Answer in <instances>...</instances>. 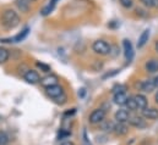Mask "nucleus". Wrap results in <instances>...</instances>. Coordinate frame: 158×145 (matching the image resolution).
I'll return each instance as SVG.
<instances>
[{"label":"nucleus","mask_w":158,"mask_h":145,"mask_svg":"<svg viewBox=\"0 0 158 145\" xmlns=\"http://www.w3.org/2000/svg\"><path fill=\"white\" fill-rule=\"evenodd\" d=\"M104 117H106V111L103 109H97L91 112L88 121L92 124H98V123H102L104 121Z\"/></svg>","instance_id":"7ed1b4c3"},{"label":"nucleus","mask_w":158,"mask_h":145,"mask_svg":"<svg viewBox=\"0 0 158 145\" xmlns=\"http://www.w3.org/2000/svg\"><path fill=\"white\" fill-rule=\"evenodd\" d=\"M23 79L30 84H37L40 83V77L37 71L35 70H27V72L23 74Z\"/></svg>","instance_id":"423d86ee"},{"label":"nucleus","mask_w":158,"mask_h":145,"mask_svg":"<svg viewBox=\"0 0 158 145\" xmlns=\"http://www.w3.org/2000/svg\"><path fill=\"white\" fill-rule=\"evenodd\" d=\"M28 1H30V2H31V4H32V2H35V1H36V0H28Z\"/></svg>","instance_id":"f704fd0d"},{"label":"nucleus","mask_w":158,"mask_h":145,"mask_svg":"<svg viewBox=\"0 0 158 145\" xmlns=\"http://www.w3.org/2000/svg\"><path fill=\"white\" fill-rule=\"evenodd\" d=\"M126 108H127L129 111H136V110L139 109V108H137V104H136V101H135V99H134V96L127 99V101H126Z\"/></svg>","instance_id":"aec40b11"},{"label":"nucleus","mask_w":158,"mask_h":145,"mask_svg":"<svg viewBox=\"0 0 158 145\" xmlns=\"http://www.w3.org/2000/svg\"><path fill=\"white\" fill-rule=\"evenodd\" d=\"M9 56H10L9 50L5 48H0V64H5L9 60Z\"/></svg>","instance_id":"6ab92c4d"},{"label":"nucleus","mask_w":158,"mask_h":145,"mask_svg":"<svg viewBox=\"0 0 158 145\" xmlns=\"http://www.w3.org/2000/svg\"><path fill=\"white\" fill-rule=\"evenodd\" d=\"M15 4L21 12H27L31 6V2L28 0H15Z\"/></svg>","instance_id":"f3484780"},{"label":"nucleus","mask_w":158,"mask_h":145,"mask_svg":"<svg viewBox=\"0 0 158 145\" xmlns=\"http://www.w3.org/2000/svg\"><path fill=\"white\" fill-rule=\"evenodd\" d=\"M20 23V16L17 15V12H15L11 9H7L2 12L1 15V25L6 28V29H12L16 26H19Z\"/></svg>","instance_id":"f257e3e1"},{"label":"nucleus","mask_w":158,"mask_h":145,"mask_svg":"<svg viewBox=\"0 0 158 145\" xmlns=\"http://www.w3.org/2000/svg\"><path fill=\"white\" fill-rule=\"evenodd\" d=\"M37 67H40L43 72H49L50 71V66H48L45 64H42V62H37Z\"/></svg>","instance_id":"a878e982"},{"label":"nucleus","mask_w":158,"mask_h":145,"mask_svg":"<svg viewBox=\"0 0 158 145\" xmlns=\"http://www.w3.org/2000/svg\"><path fill=\"white\" fill-rule=\"evenodd\" d=\"M153 80H155V84H156V88H157V87H158V76L155 78V79H153Z\"/></svg>","instance_id":"2f4dec72"},{"label":"nucleus","mask_w":158,"mask_h":145,"mask_svg":"<svg viewBox=\"0 0 158 145\" xmlns=\"http://www.w3.org/2000/svg\"><path fill=\"white\" fill-rule=\"evenodd\" d=\"M28 33H30V28L26 27L21 33L16 34L14 38H4V39H0V41H2V43H20L28 36Z\"/></svg>","instance_id":"39448f33"},{"label":"nucleus","mask_w":158,"mask_h":145,"mask_svg":"<svg viewBox=\"0 0 158 145\" xmlns=\"http://www.w3.org/2000/svg\"><path fill=\"white\" fill-rule=\"evenodd\" d=\"M61 145H74V143H73V142H70V140H68V142H64Z\"/></svg>","instance_id":"7c9ffc66"},{"label":"nucleus","mask_w":158,"mask_h":145,"mask_svg":"<svg viewBox=\"0 0 158 145\" xmlns=\"http://www.w3.org/2000/svg\"><path fill=\"white\" fill-rule=\"evenodd\" d=\"M134 99H135V101H136V104H137V108L140 110H143L147 108L148 100H147V98H146L145 95H142V94H136V95L134 96Z\"/></svg>","instance_id":"2eb2a0df"},{"label":"nucleus","mask_w":158,"mask_h":145,"mask_svg":"<svg viewBox=\"0 0 158 145\" xmlns=\"http://www.w3.org/2000/svg\"><path fill=\"white\" fill-rule=\"evenodd\" d=\"M140 89L143 90L145 93H152L156 88V84H155V80L153 79H146V80H142L140 84Z\"/></svg>","instance_id":"9d476101"},{"label":"nucleus","mask_w":158,"mask_h":145,"mask_svg":"<svg viewBox=\"0 0 158 145\" xmlns=\"http://www.w3.org/2000/svg\"><path fill=\"white\" fill-rule=\"evenodd\" d=\"M53 10H54V6H52L50 4H48L47 6H44V7L42 9L40 15H42V16H47V15H49V14H50Z\"/></svg>","instance_id":"5701e85b"},{"label":"nucleus","mask_w":158,"mask_h":145,"mask_svg":"<svg viewBox=\"0 0 158 145\" xmlns=\"http://www.w3.org/2000/svg\"><path fill=\"white\" fill-rule=\"evenodd\" d=\"M123 48H124V55L127 62H130L134 59V46L129 39L123 40Z\"/></svg>","instance_id":"20e7f679"},{"label":"nucleus","mask_w":158,"mask_h":145,"mask_svg":"<svg viewBox=\"0 0 158 145\" xmlns=\"http://www.w3.org/2000/svg\"><path fill=\"white\" fill-rule=\"evenodd\" d=\"M129 123H130V126L136 127V128H139V129H142V128L146 127V122H145V120H143L142 117H139V116L130 117Z\"/></svg>","instance_id":"f8f14e48"},{"label":"nucleus","mask_w":158,"mask_h":145,"mask_svg":"<svg viewBox=\"0 0 158 145\" xmlns=\"http://www.w3.org/2000/svg\"><path fill=\"white\" fill-rule=\"evenodd\" d=\"M80 90H81V93L79 92V95L81 96V98H82V96L85 95V92H86V90H85V88H82V89H80Z\"/></svg>","instance_id":"c756f323"},{"label":"nucleus","mask_w":158,"mask_h":145,"mask_svg":"<svg viewBox=\"0 0 158 145\" xmlns=\"http://www.w3.org/2000/svg\"><path fill=\"white\" fill-rule=\"evenodd\" d=\"M47 94L52 99H56V98H59V96H61L64 94V89H63V87H60L59 84H56V85H53V87L47 88Z\"/></svg>","instance_id":"0eeeda50"},{"label":"nucleus","mask_w":158,"mask_h":145,"mask_svg":"<svg viewBox=\"0 0 158 145\" xmlns=\"http://www.w3.org/2000/svg\"><path fill=\"white\" fill-rule=\"evenodd\" d=\"M127 95H126V93L125 92H121V93H115L114 94V98H113V100H114V103L119 105V106H123V105H126V101H127Z\"/></svg>","instance_id":"4468645a"},{"label":"nucleus","mask_w":158,"mask_h":145,"mask_svg":"<svg viewBox=\"0 0 158 145\" xmlns=\"http://www.w3.org/2000/svg\"><path fill=\"white\" fill-rule=\"evenodd\" d=\"M58 1H59V0H50V1H49V4H50L52 6H54V7H55V5H56V2H58Z\"/></svg>","instance_id":"c85d7f7f"},{"label":"nucleus","mask_w":158,"mask_h":145,"mask_svg":"<svg viewBox=\"0 0 158 145\" xmlns=\"http://www.w3.org/2000/svg\"><path fill=\"white\" fill-rule=\"evenodd\" d=\"M140 2H141L143 6L148 7V9L155 7V6L157 5V0H140Z\"/></svg>","instance_id":"4be33fe9"},{"label":"nucleus","mask_w":158,"mask_h":145,"mask_svg":"<svg viewBox=\"0 0 158 145\" xmlns=\"http://www.w3.org/2000/svg\"><path fill=\"white\" fill-rule=\"evenodd\" d=\"M148 39H150V29H145L142 33H141V36L139 37V41H137V48L139 49H141V48H143L145 45H146V43L148 41Z\"/></svg>","instance_id":"dca6fc26"},{"label":"nucleus","mask_w":158,"mask_h":145,"mask_svg":"<svg viewBox=\"0 0 158 145\" xmlns=\"http://www.w3.org/2000/svg\"><path fill=\"white\" fill-rule=\"evenodd\" d=\"M155 100H156V103L158 104V92L156 93V95H155Z\"/></svg>","instance_id":"72a5a7b5"},{"label":"nucleus","mask_w":158,"mask_h":145,"mask_svg":"<svg viewBox=\"0 0 158 145\" xmlns=\"http://www.w3.org/2000/svg\"><path fill=\"white\" fill-rule=\"evenodd\" d=\"M40 84L47 89L49 87H53V85H56L58 84V77L54 76V74H49V76H45L44 78L40 79Z\"/></svg>","instance_id":"1a4fd4ad"},{"label":"nucleus","mask_w":158,"mask_h":145,"mask_svg":"<svg viewBox=\"0 0 158 145\" xmlns=\"http://www.w3.org/2000/svg\"><path fill=\"white\" fill-rule=\"evenodd\" d=\"M145 70L148 73L158 72V59H150L145 64Z\"/></svg>","instance_id":"ddd939ff"},{"label":"nucleus","mask_w":158,"mask_h":145,"mask_svg":"<svg viewBox=\"0 0 158 145\" xmlns=\"http://www.w3.org/2000/svg\"><path fill=\"white\" fill-rule=\"evenodd\" d=\"M119 2H120V5H121L123 7H125V9H130V7H132V5H134V0H119Z\"/></svg>","instance_id":"b1692460"},{"label":"nucleus","mask_w":158,"mask_h":145,"mask_svg":"<svg viewBox=\"0 0 158 145\" xmlns=\"http://www.w3.org/2000/svg\"><path fill=\"white\" fill-rule=\"evenodd\" d=\"M141 113L147 120H158V109L155 108H146L141 110Z\"/></svg>","instance_id":"9b49d317"},{"label":"nucleus","mask_w":158,"mask_h":145,"mask_svg":"<svg viewBox=\"0 0 158 145\" xmlns=\"http://www.w3.org/2000/svg\"><path fill=\"white\" fill-rule=\"evenodd\" d=\"M155 49H156V51L158 53V40L156 41V43H155Z\"/></svg>","instance_id":"473e14b6"},{"label":"nucleus","mask_w":158,"mask_h":145,"mask_svg":"<svg viewBox=\"0 0 158 145\" xmlns=\"http://www.w3.org/2000/svg\"><path fill=\"white\" fill-rule=\"evenodd\" d=\"M58 104H65L66 103V95L65 94H63L61 96H59V98H56V99H54Z\"/></svg>","instance_id":"cd10ccee"},{"label":"nucleus","mask_w":158,"mask_h":145,"mask_svg":"<svg viewBox=\"0 0 158 145\" xmlns=\"http://www.w3.org/2000/svg\"><path fill=\"white\" fill-rule=\"evenodd\" d=\"M114 126L115 124H113V122H110V121H103L101 123L102 131H114Z\"/></svg>","instance_id":"412c9836"},{"label":"nucleus","mask_w":158,"mask_h":145,"mask_svg":"<svg viewBox=\"0 0 158 145\" xmlns=\"http://www.w3.org/2000/svg\"><path fill=\"white\" fill-rule=\"evenodd\" d=\"M114 118L117 120L118 123H126V122H129V120H130V113H129L127 110L120 109L115 112Z\"/></svg>","instance_id":"6e6552de"},{"label":"nucleus","mask_w":158,"mask_h":145,"mask_svg":"<svg viewBox=\"0 0 158 145\" xmlns=\"http://www.w3.org/2000/svg\"><path fill=\"white\" fill-rule=\"evenodd\" d=\"M9 143V137L5 132H0V145H6Z\"/></svg>","instance_id":"393cba45"},{"label":"nucleus","mask_w":158,"mask_h":145,"mask_svg":"<svg viewBox=\"0 0 158 145\" xmlns=\"http://www.w3.org/2000/svg\"><path fill=\"white\" fill-rule=\"evenodd\" d=\"M127 131H129V128H127V126L125 123H118V124L114 126V131L113 132L117 135H125L127 133Z\"/></svg>","instance_id":"a211bd4d"},{"label":"nucleus","mask_w":158,"mask_h":145,"mask_svg":"<svg viewBox=\"0 0 158 145\" xmlns=\"http://www.w3.org/2000/svg\"><path fill=\"white\" fill-rule=\"evenodd\" d=\"M124 89H125V87H124V85H121V84H117V85L113 88V92H114V94H115V93H121V92H124Z\"/></svg>","instance_id":"bb28decb"},{"label":"nucleus","mask_w":158,"mask_h":145,"mask_svg":"<svg viewBox=\"0 0 158 145\" xmlns=\"http://www.w3.org/2000/svg\"><path fill=\"white\" fill-rule=\"evenodd\" d=\"M92 50H93L96 54H98V55L106 56V55H109V54L112 53V46H110V44H108L106 40L98 39V40L93 41V44H92Z\"/></svg>","instance_id":"f03ea898"}]
</instances>
